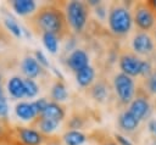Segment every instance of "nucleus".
I'll return each mask as SVG.
<instances>
[{"mask_svg": "<svg viewBox=\"0 0 156 145\" xmlns=\"http://www.w3.org/2000/svg\"><path fill=\"white\" fill-rule=\"evenodd\" d=\"M66 145H82L85 141V135L78 130H68L63 135Z\"/></svg>", "mask_w": 156, "mask_h": 145, "instance_id": "obj_18", "label": "nucleus"}, {"mask_svg": "<svg viewBox=\"0 0 156 145\" xmlns=\"http://www.w3.org/2000/svg\"><path fill=\"white\" fill-rule=\"evenodd\" d=\"M67 63L71 67V69H73L74 72H78L82 68L89 66V57H88L85 51H83L80 49H77L68 56Z\"/></svg>", "mask_w": 156, "mask_h": 145, "instance_id": "obj_8", "label": "nucleus"}, {"mask_svg": "<svg viewBox=\"0 0 156 145\" xmlns=\"http://www.w3.org/2000/svg\"><path fill=\"white\" fill-rule=\"evenodd\" d=\"M51 96L54 100L56 101H63L67 99L68 94H67V90H66V87L62 82H56L51 89Z\"/></svg>", "mask_w": 156, "mask_h": 145, "instance_id": "obj_19", "label": "nucleus"}, {"mask_svg": "<svg viewBox=\"0 0 156 145\" xmlns=\"http://www.w3.org/2000/svg\"><path fill=\"white\" fill-rule=\"evenodd\" d=\"M20 138L24 145H40L43 143V135L30 128H20Z\"/></svg>", "mask_w": 156, "mask_h": 145, "instance_id": "obj_10", "label": "nucleus"}, {"mask_svg": "<svg viewBox=\"0 0 156 145\" xmlns=\"http://www.w3.org/2000/svg\"><path fill=\"white\" fill-rule=\"evenodd\" d=\"M95 10H96V11H95L96 15H98L100 18H105V7H104L102 5H98Z\"/></svg>", "mask_w": 156, "mask_h": 145, "instance_id": "obj_31", "label": "nucleus"}, {"mask_svg": "<svg viewBox=\"0 0 156 145\" xmlns=\"http://www.w3.org/2000/svg\"><path fill=\"white\" fill-rule=\"evenodd\" d=\"M43 43L45 45V48L55 54L57 51V37L55 34H51V33H44L43 34Z\"/></svg>", "mask_w": 156, "mask_h": 145, "instance_id": "obj_21", "label": "nucleus"}, {"mask_svg": "<svg viewBox=\"0 0 156 145\" xmlns=\"http://www.w3.org/2000/svg\"><path fill=\"white\" fill-rule=\"evenodd\" d=\"M33 104V106H34V108H35V111H37V113L40 116L43 112H44V110L46 108V106H48V101L45 100V99H39V100H37V101H34V102H32Z\"/></svg>", "mask_w": 156, "mask_h": 145, "instance_id": "obj_25", "label": "nucleus"}, {"mask_svg": "<svg viewBox=\"0 0 156 145\" xmlns=\"http://www.w3.org/2000/svg\"><path fill=\"white\" fill-rule=\"evenodd\" d=\"M35 60H37V62H38L39 65H41V66H44V67H49V61H48V58H46L45 55H44L41 51H39V50L35 51Z\"/></svg>", "mask_w": 156, "mask_h": 145, "instance_id": "obj_26", "label": "nucleus"}, {"mask_svg": "<svg viewBox=\"0 0 156 145\" xmlns=\"http://www.w3.org/2000/svg\"><path fill=\"white\" fill-rule=\"evenodd\" d=\"M107 145H116V144H113V143H110V144H107Z\"/></svg>", "mask_w": 156, "mask_h": 145, "instance_id": "obj_35", "label": "nucleus"}, {"mask_svg": "<svg viewBox=\"0 0 156 145\" xmlns=\"http://www.w3.org/2000/svg\"><path fill=\"white\" fill-rule=\"evenodd\" d=\"M149 130L156 136V119H151L149 122Z\"/></svg>", "mask_w": 156, "mask_h": 145, "instance_id": "obj_32", "label": "nucleus"}, {"mask_svg": "<svg viewBox=\"0 0 156 145\" xmlns=\"http://www.w3.org/2000/svg\"><path fill=\"white\" fill-rule=\"evenodd\" d=\"M5 26L7 27V29L15 35V37H21V28L20 26L17 24V22L13 19V18H5Z\"/></svg>", "mask_w": 156, "mask_h": 145, "instance_id": "obj_23", "label": "nucleus"}, {"mask_svg": "<svg viewBox=\"0 0 156 145\" xmlns=\"http://www.w3.org/2000/svg\"><path fill=\"white\" fill-rule=\"evenodd\" d=\"M9 112V106L5 100V97L0 96V116H6Z\"/></svg>", "mask_w": 156, "mask_h": 145, "instance_id": "obj_29", "label": "nucleus"}, {"mask_svg": "<svg viewBox=\"0 0 156 145\" xmlns=\"http://www.w3.org/2000/svg\"><path fill=\"white\" fill-rule=\"evenodd\" d=\"M115 138H116V140H117V143L119 145H132V143L127 138H124L123 135H121V134H116Z\"/></svg>", "mask_w": 156, "mask_h": 145, "instance_id": "obj_30", "label": "nucleus"}, {"mask_svg": "<svg viewBox=\"0 0 156 145\" xmlns=\"http://www.w3.org/2000/svg\"><path fill=\"white\" fill-rule=\"evenodd\" d=\"M12 7H13V10H15L18 15L24 16V15L32 13V12L35 10L37 5H35V2L32 1V0H15V1L12 2Z\"/></svg>", "mask_w": 156, "mask_h": 145, "instance_id": "obj_14", "label": "nucleus"}, {"mask_svg": "<svg viewBox=\"0 0 156 145\" xmlns=\"http://www.w3.org/2000/svg\"><path fill=\"white\" fill-rule=\"evenodd\" d=\"M147 85H149L150 91H151V93H154V94H156V72H154V73L149 77Z\"/></svg>", "mask_w": 156, "mask_h": 145, "instance_id": "obj_28", "label": "nucleus"}, {"mask_svg": "<svg viewBox=\"0 0 156 145\" xmlns=\"http://www.w3.org/2000/svg\"><path fill=\"white\" fill-rule=\"evenodd\" d=\"M133 49L140 55H147L154 50L152 39L146 33H138L133 39Z\"/></svg>", "mask_w": 156, "mask_h": 145, "instance_id": "obj_7", "label": "nucleus"}, {"mask_svg": "<svg viewBox=\"0 0 156 145\" xmlns=\"http://www.w3.org/2000/svg\"><path fill=\"white\" fill-rule=\"evenodd\" d=\"M134 21H135V24L143 30H149L152 28L155 18H154L152 10L149 7L147 4L136 5L135 12H134Z\"/></svg>", "mask_w": 156, "mask_h": 145, "instance_id": "obj_5", "label": "nucleus"}, {"mask_svg": "<svg viewBox=\"0 0 156 145\" xmlns=\"http://www.w3.org/2000/svg\"><path fill=\"white\" fill-rule=\"evenodd\" d=\"M40 116L44 117V118L55 121V122H60L65 117V110L57 102H48L46 108L44 110V112Z\"/></svg>", "mask_w": 156, "mask_h": 145, "instance_id": "obj_11", "label": "nucleus"}, {"mask_svg": "<svg viewBox=\"0 0 156 145\" xmlns=\"http://www.w3.org/2000/svg\"><path fill=\"white\" fill-rule=\"evenodd\" d=\"M9 93L16 97V99H21L24 96V83L23 79L20 77H13L10 79L9 82Z\"/></svg>", "mask_w": 156, "mask_h": 145, "instance_id": "obj_16", "label": "nucleus"}, {"mask_svg": "<svg viewBox=\"0 0 156 145\" xmlns=\"http://www.w3.org/2000/svg\"><path fill=\"white\" fill-rule=\"evenodd\" d=\"M138 124H139V121L129 111H124L119 116V126H121V128L123 130L132 132L138 127Z\"/></svg>", "mask_w": 156, "mask_h": 145, "instance_id": "obj_17", "label": "nucleus"}, {"mask_svg": "<svg viewBox=\"0 0 156 145\" xmlns=\"http://www.w3.org/2000/svg\"><path fill=\"white\" fill-rule=\"evenodd\" d=\"M149 108H150V105H149V101L146 100V97L138 96V97H135V99L132 101V104H130V106H129V112H130L138 121H140V119H143L144 116L147 113Z\"/></svg>", "mask_w": 156, "mask_h": 145, "instance_id": "obj_9", "label": "nucleus"}, {"mask_svg": "<svg viewBox=\"0 0 156 145\" xmlns=\"http://www.w3.org/2000/svg\"><path fill=\"white\" fill-rule=\"evenodd\" d=\"M49 145H57V144H49Z\"/></svg>", "mask_w": 156, "mask_h": 145, "instance_id": "obj_37", "label": "nucleus"}, {"mask_svg": "<svg viewBox=\"0 0 156 145\" xmlns=\"http://www.w3.org/2000/svg\"><path fill=\"white\" fill-rule=\"evenodd\" d=\"M89 4H91V5H100V1H98V0H90L89 1Z\"/></svg>", "mask_w": 156, "mask_h": 145, "instance_id": "obj_34", "label": "nucleus"}, {"mask_svg": "<svg viewBox=\"0 0 156 145\" xmlns=\"http://www.w3.org/2000/svg\"><path fill=\"white\" fill-rule=\"evenodd\" d=\"M22 69H23L24 74L27 76V78L33 79V78H35L40 73V65L37 62L35 58H33V57L29 56V57H26L23 60Z\"/></svg>", "mask_w": 156, "mask_h": 145, "instance_id": "obj_13", "label": "nucleus"}, {"mask_svg": "<svg viewBox=\"0 0 156 145\" xmlns=\"http://www.w3.org/2000/svg\"><path fill=\"white\" fill-rule=\"evenodd\" d=\"M141 60H139L135 56L132 55H123L119 58V67L122 69V73L132 77V76H139L141 69Z\"/></svg>", "mask_w": 156, "mask_h": 145, "instance_id": "obj_6", "label": "nucleus"}, {"mask_svg": "<svg viewBox=\"0 0 156 145\" xmlns=\"http://www.w3.org/2000/svg\"><path fill=\"white\" fill-rule=\"evenodd\" d=\"M0 96H1V87H0Z\"/></svg>", "mask_w": 156, "mask_h": 145, "instance_id": "obj_36", "label": "nucleus"}, {"mask_svg": "<svg viewBox=\"0 0 156 145\" xmlns=\"http://www.w3.org/2000/svg\"><path fill=\"white\" fill-rule=\"evenodd\" d=\"M94 76H95V72H94V68L90 67V66H87L84 68H82L80 71L76 72V79H77V83L82 87H88L93 79H94Z\"/></svg>", "mask_w": 156, "mask_h": 145, "instance_id": "obj_15", "label": "nucleus"}, {"mask_svg": "<svg viewBox=\"0 0 156 145\" xmlns=\"http://www.w3.org/2000/svg\"><path fill=\"white\" fill-rule=\"evenodd\" d=\"M23 83H24V96L34 97L38 94V90H39L37 83L33 79H29V78L24 79Z\"/></svg>", "mask_w": 156, "mask_h": 145, "instance_id": "obj_22", "label": "nucleus"}, {"mask_svg": "<svg viewBox=\"0 0 156 145\" xmlns=\"http://www.w3.org/2000/svg\"><path fill=\"white\" fill-rule=\"evenodd\" d=\"M38 126H39V129L44 133H51L52 130H55L58 126V122H55V121H51V119H48V118H44L41 116L38 117Z\"/></svg>", "mask_w": 156, "mask_h": 145, "instance_id": "obj_20", "label": "nucleus"}, {"mask_svg": "<svg viewBox=\"0 0 156 145\" xmlns=\"http://www.w3.org/2000/svg\"><path fill=\"white\" fill-rule=\"evenodd\" d=\"M115 89L123 104H128L132 101L134 95V82L129 76L118 73L115 77Z\"/></svg>", "mask_w": 156, "mask_h": 145, "instance_id": "obj_4", "label": "nucleus"}, {"mask_svg": "<svg viewBox=\"0 0 156 145\" xmlns=\"http://www.w3.org/2000/svg\"><path fill=\"white\" fill-rule=\"evenodd\" d=\"M140 74L146 77L151 74V65L147 61H143L141 62V69H140Z\"/></svg>", "mask_w": 156, "mask_h": 145, "instance_id": "obj_27", "label": "nucleus"}, {"mask_svg": "<svg viewBox=\"0 0 156 145\" xmlns=\"http://www.w3.org/2000/svg\"><path fill=\"white\" fill-rule=\"evenodd\" d=\"M16 115L24 121H32L38 115L32 102H20L16 105Z\"/></svg>", "mask_w": 156, "mask_h": 145, "instance_id": "obj_12", "label": "nucleus"}, {"mask_svg": "<svg viewBox=\"0 0 156 145\" xmlns=\"http://www.w3.org/2000/svg\"><path fill=\"white\" fill-rule=\"evenodd\" d=\"M106 94H107V91H106V87L104 85V84H101V83H99V84H96L94 88H93V96L96 99V100H104L105 97H106Z\"/></svg>", "mask_w": 156, "mask_h": 145, "instance_id": "obj_24", "label": "nucleus"}, {"mask_svg": "<svg viewBox=\"0 0 156 145\" xmlns=\"http://www.w3.org/2000/svg\"><path fill=\"white\" fill-rule=\"evenodd\" d=\"M33 23L43 34L51 33L56 37H62L66 29V17L63 12L54 5H45L33 17Z\"/></svg>", "mask_w": 156, "mask_h": 145, "instance_id": "obj_1", "label": "nucleus"}, {"mask_svg": "<svg viewBox=\"0 0 156 145\" xmlns=\"http://www.w3.org/2000/svg\"><path fill=\"white\" fill-rule=\"evenodd\" d=\"M67 21L76 32H80L87 22V6L82 1H71L66 6Z\"/></svg>", "mask_w": 156, "mask_h": 145, "instance_id": "obj_3", "label": "nucleus"}, {"mask_svg": "<svg viewBox=\"0 0 156 145\" xmlns=\"http://www.w3.org/2000/svg\"><path fill=\"white\" fill-rule=\"evenodd\" d=\"M108 24L113 33L126 34L132 27V16L126 7L113 5L108 13Z\"/></svg>", "mask_w": 156, "mask_h": 145, "instance_id": "obj_2", "label": "nucleus"}, {"mask_svg": "<svg viewBox=\"0 0 156 145\" xmlns=\"http://www.w3.org/2000/svg\"><path fill=\"white\" fill-rule=\"evenodd\" d=\"M149 7L152 10V11H156V0H152V1H149L147 2Z\"/></svg>", "mask_w": 156, "mask_h": 145, "instance_id": "obj_33", "label": "nucleus"}]
</instances>
